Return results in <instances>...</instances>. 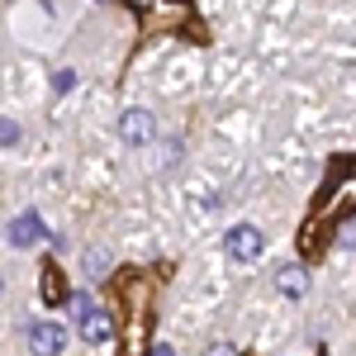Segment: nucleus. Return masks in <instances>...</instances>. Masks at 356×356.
Wrapping results in <instances>:
<instances>
[{
    "instance_id": "nucleus-1",
    "label": "nucleus",
    "mask_w": 356,
    "mask_h": 356,
    "mask_svg": "<svg viewBox=\"0 0 356 356\" xmlns=\"http://www.w3.org/2000/svg\"><path fill=\"white\" fill-rule=\"evenodd\" d=\"M72 309H76V323H81V342H110L114 337V318L90 295H76Z\"/></svg>"
},
{
    "instance_id": "nucleus-2",
    "label": "nucleus",
    "mask_w": 356,
    "mask_h": 356,
    "mask_svg": "<svg viewBox=\"0 0 356 356\" xmlns=\"http://www.w3.org/2000/svg\"><path fill=\"white\" fill-rule=\"evenodd\" d=\"M261 247H266L261 228H252V223L228 228V257H233V261H257V257H261Z\"/></svg>"
},
{
    "instance_id": "nucleus-3",
    "label": "nucleus",
    "mask_w": 356,
    "mask_h": 356,
    "mask_svg": "<svg viewBox=\"0 0 356 356\" xmlns=\"http://www.w3.org/2000/svg\"><path fill=\"white\" fill-rule=\"evenodd\" d=\"M152 134H157V124H152V114H147V110H129L124 119H119V138H124L129 147L152 143Z\"/></svg>"
},
{
    "instance_id": "nucleus-4",
    "label": "nucleus",
    "mask_w": 356,
    "mask_h": 356,
    "mask_svg": "<svg viewBox=\"0 0 356 356\" xmlns=\"http://www.w3.org/2000/svg\"><path fill=\"white\" fill-rule=\"evenodd\" d=\"M29 347H33V356H62L67 332L57 328V323H33L29 328Z\"/></svg>"
},
{
    "instance_id": "nucleus-5",
    "label": "nucleus",
    "mask_w": 356,
    "mask_h": 356,
    "mask_svg": "<svg viewBox=\"0 0 356 356\" xmlns=\"http://www.w3.org/2000/svg\"><path fill=\"white\" fill-rule=\"evenodd\" d=\"M275 290H280L285 300H304V295H309V271H304V266H280V271H275Z\"/></svg>"
},
{
    "instance_id": "nucleus-6",
    "label": "nucleus",
    "mask_w": 356,
    "mask_h": 356,
    "mask_svg": "<svg viewBox=\"0 0 356 356\" xmlns=\"http://www.w3.org/2000/svg\"><path fill=\"white\" fill-rule=\"evenodd\" d=\"M38 238H43V219L38 214H19V219L10 223V243L15 247H33Z\"/></svg>"
},
{
    "instance_id": "nucleus-7",
    "label": "nucleus",
    "mask_w": 356,
    "mask_h": 356,
    "mask_svg": "<svg viewBox=\"0 0 356 356\" xmlns=\"http://www.w3.org/2000/svg\"><path fill=\"white\" fill-rule=\"evenodd\" d=\"M356 204V176H347V181H342V186H337V191L328 195V200H323V214H337V209H352Z\"/></svg>"
},
{
    "instance_id": "nucleus-8",
    "label": "nucleus",
    "mask_w": 356,
    "mask_h": 356,
    "mask_svg": "<svg viewBox=\"0 0 356 356\" xmlns=\"http://www.w3.org/2000/svg\"><path fill=\"white\" fill-rule=\"evenodd\" d=\"M43 295H48L53 304L67 300V290H62V271H57V266H43Z\"/></svg>"
},
{
    "instance_id": "nucleus-9",
    "label": "nucleus",
    "mask_w": 356,
    "mask_h": 356,
    "mask_svg": "<svg viewBox=\"0 0 356 356\" xmlns=\"http://www.w3.org/2000/svg\"><path fill=\"white\" fill-rule=\"evenodd\" d=\"M105 261H110V257H105V252H90V266H86V271H90V275H105V271H110V266H105Z\"/></svg>"
},
{
    "instance_id": "nucleus-10",
    "label": "nucleus",
    "mask_w": 356,
    "mask_h": 356,
    "mask_svg": "<svg viewBox=\"0 0 356 356\" xmlns=\"http://www.w3.org/2000/svg\"><path fill=\"white\" fill-rule=\"evenodd\" d=\"M15 138H19V129H15V124H5V119H0V143H15Z\"/></svg>"
},
{
    "instance_id": "nucleus-11",
    "label": "nucleus",
    "mask_w": 356,
    "mask_h": 356,
    "mask_svg": "<svg viewBox=\"0 0 356 356\" xmlns=\"http://www.w3.org/2000/svg\"><path fill=\"white\" fill-rule=\"evenodd\" d=\"M152 356H171V347L166 342H152Z\"/></svg>"
},
{
    "instance_id": "nucleus-12",
    "label": "nucleus",
    "mask_w": 356,
    "mask_h": 356,
    "mask_svg": "<svg viewBox=\"0 0 356 356\" xmlns=\"http://www.w3.org/2000/svg\"><path fill=\"white\" fill-rule=\"evenodd\" d=\"M0 290H5V280H0Z\"/></svg>"
}]
</instances>
